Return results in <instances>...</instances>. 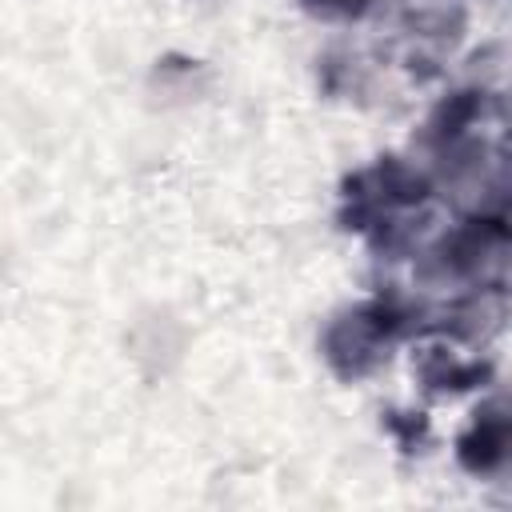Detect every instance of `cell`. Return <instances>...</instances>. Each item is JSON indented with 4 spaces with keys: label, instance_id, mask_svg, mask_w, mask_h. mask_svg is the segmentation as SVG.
<instances>
[{
    "label": "cell",
    "instance_id": "6da1fadb",
    "mask_svg": "<svg viewBox=\"0 0 512 512\" xmlns=\"http://www.w3.org/2000/svg\"><path fill=\"white\" fill-rule=\"evenodd\" d=\"M504 448H508V420L488 412V416H480L476 432L464 440V464L476 472H492L504 460Z\"/></svg>",
    "mask_w": 512,
    "mask_h": 512
},
{
    "label": "cell",
    "instance_id": "7a4b0ae2",
    "mask_svg": "<svg viewBox=\"0 0 512 512\" xmlns=\"http://www.w3.org/2000/svg\"><path fill=\"white\" fill-rule=\"evenodd\" d=\"M316 12H324V16H352V12H360L364 8V0H308Z\"/></svg>",
    "mask_w": 512,
    "mask_h": 512
}]
</instances>
